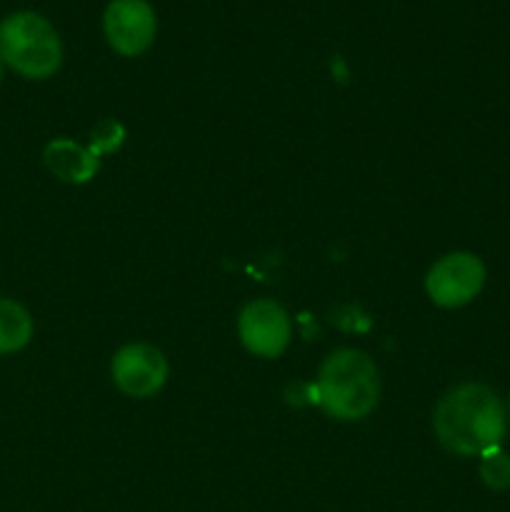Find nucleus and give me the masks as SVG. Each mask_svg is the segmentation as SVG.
Wrapping results in <instances>:
<instances>
[{
	"label": "nucleus",
	"mask_w": 510,
	"mask_h": 512,
	"mask_svg": "<svg viewBox=\"0 0 510 512\" xmlns=\"http://www.w3.org/2000/svg\"><path fill=\"white\" fill-rule=\"evenodd\" d=\"M433 430L448 453L473 458L500 448L508 418L498 395L483 383H460L438 400Z\"/></svg>",
	"instance_id": "nucleus-1"
},
{
	"label": "nucleus",
	"mask_w": 510,
	"mask_h": 512,
	"mask_svg": "<svg viewBox=\"0 0 510 512\" xmlns=\"http://www.w3.org/2000/svg\"><path fill=\"white\" fill-rule=\"evenodd\" d=\"M315 395L328 418L340 423L368 418L380 400L378 365L363 350H333L320 365Z\"/></svg>",
	"instance_id": "nucleus-2"
},
{
	"label": "nucleus",
	"mask_w": 510,
	"mask_h": 512,
	"mask_svg": "<svg viewBox=\"0 0 510 512\" xmlns=\"http://www.w3.org/2000/svg\"><path fill=\"white\" fill-rule=\"evenodd\" d=\"M0 60L30 80L58 73L63 45L53 25L38 13H13L0 23Z\"/></svg>",
	"instance_id": "nucleus-3"
},
{
	"label": "nucleus",
	"mask_w": 510,
	"mask_h": 512,
	"mask_svg": "<svg viewBox=\"0 0 510 512\" xmlns=\"http://www.w3.org/2000/svg\"><path fill=\"white\" fill-rule=\"evenodd\" d=\"M485 285V265L473 253H448L430 265L425 293L438 308H463L480 295Z\"/></svg>",
	"instance_id": "nucleus-4"
},
{
	"label": "nucleus",
	"mask_w": 510,
	"mask_h": 512,
	"mask_svg": "<svg viewBox=\"0 0 510 512\" xmlns=\"http://www.w3.org/2000/svg\"><path fill=\"white\" fill-rule=\"evenodd\" d=\"M238 338L243 348L255 358H280L288 350L290 338H293L290 315L275 300H250L238 315Z\"/></svg>",
	"instance_id": "nucleus-5"
},
{
	"label": "nucleus",
	"mask_w": 510,
	"mask_h": 512,
	"mask_svg": "<svg viewBox=\"0 0 510 512\" xmlns=\"http://www.w3.org/2000/svg\"><path fill=\"white\" fill-rule=\"evenodd\" d=\"M110 378L128 398H153L168 383V360L155 345L128 343L115 350L110 360Z\"/></svg>",
	"instance_id": "nucleus-6"
},
{
	"label": "nucleus",
	"mask_w": 510,
	"mask_h": 512,
	"mask_svg": "<svg viewBox=\"0 0 510 512\" xmlns=\"http://www.w3.org/2000/svg\"><path fill=\"white\" fill-rule=\"evenodd\" d=\"M103 28L115 53L135 58L153 45L158 20L148 0H110Z\"/></svg>",
	"instance_id": "nucleus-7"
},
{
	"label": "nucleus",
	"mask_w": 510,
	"mask_h": 512,
	"mask_svg": "<svg viewBox=\"0 0 510 512\" xmlns=\"http://www.w3.org/2000/svg\"><path fill=\"white\" fill-rule=\"evenodd\" d=\"M45 168L58 180L70 185H83L95 178L100 170L98 155L93 150H85L83 145L73 143L68 138H55L43 150Z\"/></svg>",
	"instance_id": "nucleus-8"
},
{
	"label": "nucleus",
	"mask_w": 510,
	"mask_h": 512,
	"mask_svg": "<svg viewBox=\"0 0 510 512\" xmlns=\"http://www.w3.org/2000/svg\"><path fill=\"white\" fill-rule=\"evenodd\" d=\"M33 338V318L20 303L0 298V355L23 350Z\"/></svg>",
	"instance_id": "nucleus-9"
},
{
	"label": "nucleus",
	"mask_w": 510,
	"mask_h": 512,
	"mask_svg": "<svg viewBox=\"0 0 510 512\" xmlns=\"http://www.w3.org/2000/svg\"><path fill=\"white\" fill-rule=\"evenodd\" d=\"M480 478L490 490H508L510 488V455L500 448L480 455Z\"/></svg>",
	"instance_id": "nucleus-10"
},
{
	"label": "nucleus",
	"mask_w": 510,
	"mask_h": 512,
	"mask_svg": "<svg viewBox=\"0 0 510 512\" xmlns=\"http://www.w3.org/2000/svg\"><path fill=\"white\" fill-rule=\"evenodd\" d=\"M123 135V125L115 123V120H103V123L93 130V145H90V150H93L98 158L103 153H113V150H118L120 143H123Z\"/></svg>",
	"instance_id": "nucleus-11"
},
{
	"label": "nucleus",
	"mask_w": 510,
	"mask_h": 512,
	"mask_svg": "<svg viewBox=\"0 0 510 512\" xmlns=\"http://www.w3.org/2000/svg\"><path fill=\"white\" fill-rule=\"evenodd\" d=\"M3 68H5V63H3V60H0V80H3Z\"/></svg>",
	"instance_id": "nucleus-12"
}]
</instances>
